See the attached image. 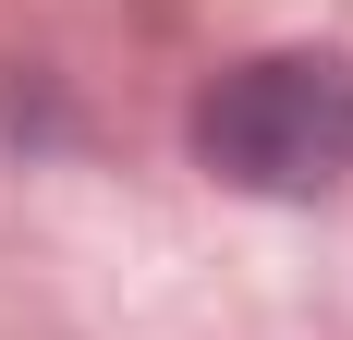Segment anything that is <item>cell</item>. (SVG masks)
Here are the masks:
<instances>
[{"label": "cell", "mask_w": 353, "mask_h": 340, "mask_svg": "<svg viewBox=\"0 0 353 340\" xmlns=\"http://www.w3.org/2000/svg\"><path fill=\"white\" fill-rule=\"evenodd\" d=\"M195 158L244 195H329L353 170V61H329V49L232 61L195 98Z\"/></svg>", "instance_id": "6da1fadb"}]
</instances>
